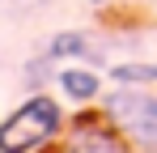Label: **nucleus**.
Instances as JSON below:
<instances>
[{"label": "nucleus", "mask_w": 157, "mask_h": 153, "mask_svg": "<svg viewBox=\"0 0 157 153\" xmlns=\"http://www.w3.org/2000/svg\"><path fill=\"white\" fill-rule=\"evenodd\" d=\"M89 4H110V0H89Z\"/></svg>", "instance_id": "8"}, {"label": "nucleus", "mask_w": 157, "mask_h": 153, "mask_svg": "<svg viewBox=\"0 0 157 153\" xmlns=\"http://www.w3.org/2000/svg\"><path fill=\"white\" fill-rule=\"evenodd\" d=\"M59 153H128V136L110 119L77 115V119H68V128H64Z\"/></svg>", "instance_id": "3"}, {"label": "nucleus", "mask_w": 157, "mask_h": 153, "mask_svg": "<svg viewBox=\"0 0 157 153\" xmlns=\"http://www.w3.org/2000/svg\"><path fill=\"white\" fill-rule=\"evenodd\" d=\"M55 85L64 89L68 102H102V76L94 68H81V64H59L55 68Z\"/></svg>", "instance_id": "4"}, {"label": "nucleus", "mask_w": 157, "mask_h": 153, "mask_svg": "<svg viewBox=\"0 0 157 153\" xmlns=\"http://www.w3.org/2000/svg\"><path fill=\"white\" fill-rule=\"evenodd\" d=\"M51 0H0V17H9V22H21V17H34V13H43Z\"/></svg>", "instance_id": "7"}, {"label": "nucleus", "mask_w": 157, "mask_h": 153, "mask_svg": "<svg viewBox=\"0 0 157 153\" xmlns=\"http://www.w3.org/2000/svg\"><path fill=\"white\" fill-rule=\"evenodd\" d=\"M43 55H47L51 64H64V60H94V43H89L85 30H59V34L47 38Z\"/></svg>", "instance_id": "5"}, {"label": "nucleus", "mask_w": 157, "mask_h": 153, "mask_svg": "<svg viewBox=\"0 0 157 153\" xmlns=\"http://www.w3.org/2000/svg\"><path fill=\"white\" fill-rule=\"evenodd\" d=\"M102 115L128 136L132 145L157 153V94L140 85H119L102 94Z\"/></svg>", "instance_id": "2"}, {"label": "nucleus", "mask_w": 157, "mask_h": 153, "mask_svg": "<svg viewBox=\"0 0 157 153\" xmlns=\"http://www.w3.org/2000/svg\"><path fill=\"white\" fill-rule=\"evenodd\" d=\"M110 81L115 85H157V64L149 60H119V64H110Z\"/></svg>", "instance_id": "6"}, {"label": "nucleus", "mask_w": 157, "mask_h": 153, "mask_svg": "<svg viewBox=\"0 0 157 153\" xmlns=\"http://www.w3.org/2000/svg\"><path fill=\"white\" fill-rule=\"evenodd\" d=\"M64 106L51 94H30L0 119V153H43L64 132Z\"/></svg>", "instance_id": "1"}]
</instances>
